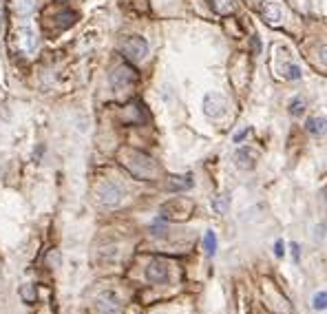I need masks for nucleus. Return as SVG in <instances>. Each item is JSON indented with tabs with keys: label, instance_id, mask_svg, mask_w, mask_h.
I'll use <instances>...</instances> for the list:
<instances>
[{
	"label": "nucleus",
	"instance_id": "nucleus-4",
	"mask_svg": "<svg viewBox=\"0 0 327 314\" xmlns=\"http://www.w3.org/2000/svg\"><path fill=\"white\" fill-rule=\"evenodd\" d=\"M122 299H119L117 292L113 290H106L102 295L97 297V310L102 314H119L122 312Z\"/></svg>",
	"mask_w": 327,
	"mask_h": 314
},
{
	"label": "nucleus",
	"instance_id": "nucleus-12",
	"mask_svg": "<svg viewBox=\"0 0 327 314\" xmlns=\"http://www.w3.org/2000/svg\"><path fill=\"white\" fill-rule=\"evenodd\" d=\"M168 186H170V190H188L192 186V179L188 175L186 177H172Z\"/></svg>",
	"mask_w": 327,
	"mask_h": 314
},
{
	"label": "nucleus",
	"instance_id": "nucleus-9",
	"mask_svg": "<svg viewBox=\"0 0 327 314\" xmlns=\"http://www.w3.org/2000/svg\"><path fill=\"white\" fill-rule=\"evenodd\" d=\"M212 210L217 212V215H225V210H228V206H230V197L225 195V192H221V195H217V197H212Z\"/></svg>",
	"mask_w": 327,
	"mask_h": 314
},
{
	"label": "nucleus",
	"instance_id": "nucleus-19",
	"mask_svg": "<svg viewBox=\"0 0 327 314\" xmlns=\"http://www.w3.org/2000/svg\"><path fill=\"white\" fill-rule=\"evenodd\" d=\"M248 133H250V131H248V129H243V131H241V133H237V135H235V142H239V139H243V137H245V135H248Z\"/></svg>",
	"mask_w": 327,
	"mask_h": 314
},
{
	"label": "nucleus",
	"instance_id": "nucleus-3",
	"mask_svg": "<svg viewBox=\"0 0 327 314\" xmlns=\"http://www.w3.org/2000/svg\"><path fill=\"white\" fill-rule=\"evenodd\" d=\"M97 197H99V202L106 204V206H117L119 202H122V197H124V190H122V186H119V184L106 179V182L99 184Z\"/></svg>",
	"mask_w": 327,
	"mask_h": 314
},
{
	"label": "nucleus",
	"instance_id": "nucleus-2",
	"mask_svg": "<svg viewBox=\"0 0 327 314\" xmlns=\"http://www.w3.org/2000/svg\"><path fill=\"white\" fill-rule=\"evenodd\" d=\"M16 38H18V49L27 53V56H31V53H36L38 49V33L33 29L31 25H20L18 31H16Z\"/></svg>",
	"mask_w": 327,
	"mask_h": 314
},
{
	"label": "nucleus",
	"instance_id": "nucleus-11",
	"mask_svg": "<svg viewBox=\"0 0 327 314\" xmlns=\"http://www.w3.org/2000/svg\"><path fill=\"white\" fill-rule=\"evenodd\" d=\"M237 166L239 168H252L255 162H252V153L248 149H241L237 153Z\"/></svg>",
	"mask_w": 327,
	"mask_h": 314
},
{
	"label": "nucleus",
	"instance_id": "nucleus-8",
	"mask_svg": "<svg viewBox=\"0 0 327 314\" xmlns=\"http://www.w3.org/2000/svg\"><path fill=\"white\" fill-rule=\"evenodd\" d=\"M13 9L20 18H29L33 9H36V5H33V0H13Z\"/></svg>",
	"mask_w": 327,
	"mask_h": 314
},
{
	"label": "nucleus",
	"instance_id": "nucleus-13",
	"mask_svg": "<svg viewBox=\"0 0 327 314\" xmlns=\"http://www.w3.org/2000/svg\"><path fill=\"white\" fill-rule=\"evenodd\" d=\"M323 124H325L323 117H310L308 119V131L314 133V135H318V133H323Z\"/></svg>",
	"mask_w": 327,
	"mask_h": 314
},
{
	"label": "nucleus",
	"instance_id": "nucleus-1",
	"mask_svg": "<svg viewBox=\"0 0 327 314\" xmlns=\"http://www.w3.org/2000/svg\"><path fill=\"white\" fill-rule=\"evenodd\" d=\"M225 109H228V102H225V98L221 95V93L217 91H210L206 93L204 98V113L212 119H219L225 115Z\"/></svg>",
	"mask_w": 327,
	"mask_h": 314
},
{
	"label": "nucleus",
	"instance_id": "nucleus-7",
	"mask_svg": "<svg viewBox=\"0 0 327 314\" xmlns=\"http://www.w3.org/2000/svg\"><path fill=\"white\" fill-rule=\"evenodd\" d=\"M146 279H148L150 283H168L170 279V272H168V265L166 261H153L148 268H146Z\"/></svg>",
	"mask_w": 327,
	"mask_h": 314
},
{
	"label": "nucleus",
	"instance_id": "nucleus-17",
	"mask_svg": "<svg viewBox=\"0 0 327 314\" xmlns=\"http://www.w3.org/2000/svg\"><path fill=\"white\" fill-rule=\"evenodd\" d=\"M325 301H327V292L321 290L314 295V301H312V305H314V310H325Z\"/></svg>",
	"mask_w": 327,
	"mask_h": 314
},
{
	"label": "nucleus",
	"instance_id": "nucleus-10",
	"mask_svg": "<svg viewBox=\"0 0 327 314\" xmlns=\"http://www.w3.org/2000/svg\"><path fill=\"white\" fill-rule=\"evenodd\" d=\"M204 250H206V255H208V257H215V255H217V235H215V230H208V232H206V237H204Z\"/></svg>",
	"mask_w": 327,
	"mask_h": 314
},
{
	"label": "nucleus",
	"instance_id": "nucleus-14",
	"mask_svg": "<svg viewBox=\"0 0 327 314\" xmlns=\"http://www.w3.org/2000/svg\"><path fill=\"white\" fill-rule=\"evenodd\" d=\"M210 7H212V9H215L217 13H228V11L232 9L228 0H210Z\"/></svg>",
	"mask_w": 327,
	"mask_h": 314
},
{
	"label": "nucleus",
	"instance_id": "nucleus-16",
	"mask_svg": "<svg viewBox=\"0 0 327 314\" xmlns=\"http://www.w3.org/2000/svg\"><path fill=\"white\" fill-rule=\"evenodd\" d=\"M283 78L285 80H298V78H301V66H298V64H290L288 69H285Z\"/></svg>",
	"mask_w": 327,
	"mask_h": 314
},
{
	"label": "nucleus",
	"instance_id": "nucleus-15",
	"mask_svg": "<svg viewBox=\"0 0 327 314\" xmlns=\"http://www.w3.org/2000/svg\"><path fill=\"white\" fill-rule=\"evenodd\" d=\"M303 106H305V100L301 95H296L294 100H292V104H290V113H292V115H301Z\"/></svg>",
	"mask_w": 327,
	"mask_h": 314
},
{
	"label": "nucleus",
	"instance_id": "nucleus-6",
	"mask_svg": "<svg viewBox=\"0 0 327 314\" xmlns=\"http://www.w3.org/2000/svg\"><path fill=\"white\" fill-rule=\"evenodd\" d=\"M263 16L270 25H281L285 20V16H288V11H285V5L281 3V0H265L263 3Z\"/></svg>",
	"mask_w": 327,
	"mask_h": 314
},
{
	"label": "nucleus",
	"instance_id": "nucleus-20",
	"mask_svg": "<svg viewBox=\"0 0 327 314\" xmlns=\"http://www.w3.org/2000/svg\"><path fill=\"white\" fill-rule=\"evenodd\" d=\"M292 255H294V261L298 263V246L296 244H292Z\"/></svg>",
	"mask_w": 327,
	"mask_h": 314
},
{
	"label": "nucleus",
	"instance_id": "nucleus-18",
	"mask_svg": "<svg viewBox=\"0 0 327 314\" xmlns=\"http://www.w3.org/2000/svg\"><path fill=\"white\" fill-rule=\"evenodd\" d=\"M274 255H276V257H283V255H285V246H283L281 239H279V241L274 244Z\"/></svg>",
	"mask_w": 327,
	"mask_h": 314
},
{
	"label": "nucleus",
	"instance_id": "nucleus-5",
	"mask_svg": "<svg viewBox=\"0 0 327 314\" xmlns=\"http://www.w3.org/2000/svg\"><path fill=\"white\" fill-rule=\"evenodd\" d=\"M122 51H124V56H129L131 60H144L148 56V42L139 36H133L122 44Z\"/></svg>",
	"mask_w": 327,
	"mask_h": 314
}]
</instances>
